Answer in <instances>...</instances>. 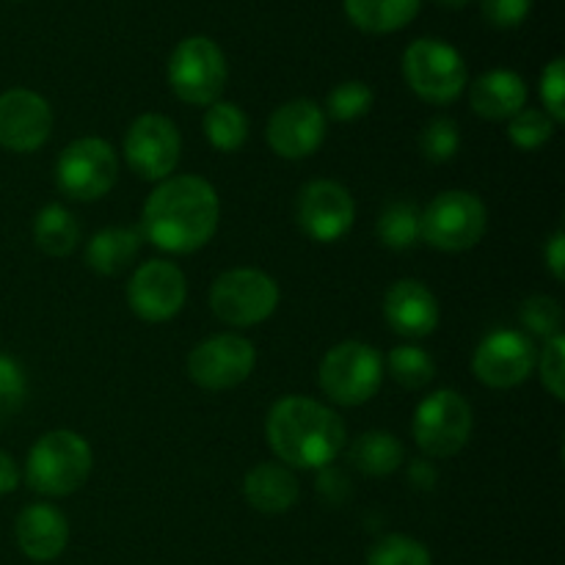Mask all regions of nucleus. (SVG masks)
<instances>
[{"instance_id": "1", "label": "nucleus", "mask_w": 565, "mask_h": 565, "mask_svg": "<svg viewBox=\"0 0 565 565\" xmlns=\"http://www.w3.org/2000/svg\"><path fill=\"white\" fill-rule=\"evenodd\" d=\"M218 218V191L204 177L177 174L149 193L141 235L160 252L193 254L213 241Z\"/></svg>"}, {"instance_id": "2", "label": "nucleus", "mask_w": 565, "mask_h": 565, "mask_svg": "<svg viewBox=\"0 0 565 565\" xmlns=\"http://www.w3.org/2000/svg\"><path fill=\"white\" fill-rule=\"evenodd\" d=\"M265 436L285 467L326 469L345 450L348 430L334 408L312 397L290 395L270 406Z\"/></svg>"}, {"instance_id": "3", "label": "nucleus", "mask_w": 565, "mask_h": 565, "mask_svg": "<svg viewBox=\"0 0 565 565\" xmlns=\"http://www.w3.org/2000/svg\"><path fill=\"white\" fill-rule=\"evenodd\" d=\"M94 452L75 430H50L31 447L25 480L42 497H70L88 480Z\"/></svg>"}, {"instance_id": "4", "label": "nucleus", "mask_w": 565, "mask_h": 565, "mask_svg": "<svg viewBox=\"0 0 565 565\" xmlns=\"http://www.w3.org/2000/svg\"><path fill=\"white\" fill-rule=\"evenodd\" d=\"M403 77L419 99L430 105H450L467 88V61L441 39H417L403 53Z\"/></svg>"}, {"instance_id": "5", "label": "nucleus", "mask_w": 565, "mask_h": 565, "mask_svg": "<svg viewBox=\"0 0 565 565\" xmlns=\"http://www.w3.org/2000/svg\"><path fill=\"white\" fill-rule=\"evenodd\" d=\"M320 390L340 406H362L379 395L384 384V356L373 345L345 340L320 362Z\"/></svg>"}, {"instance_id": "6", "label": "nucleus", "mask_w": 565, "mask_h": 565, "mask_svg": "<svg viewBox=\"0 0 565 565\" xmlns=\"http://www.w3.org/2000/svg\"><path fill=\"white\" fill-rule=\"evenodd\" d=\"M169 86L182 103L210 108L226 88L224 50L207 36H188L169 55Z\"/></svg>"}, {"instance_id": "7", "label": "nucleus", "mask_w": 565, "mask_h": 565, "mask_svg": "<svg viewBox=\"0 0 565 565\" xmlns=\"http://www.w3.org/2000/svg\"><path fill=\"white\" fill-rule=\"evenodd\" d=\"M279 285L257 268L224 270L210 287V309L232 329L265 323L279 307Z\"/></svg>"}, {"instance_id": "8", "label": "nucleus", "mask_w": 565, "mask_h": 565, "mask_svg": "<svg viewBox=\"0 0 565 565\" xmlns=\"http://www.w3.org/2000/svg\"><path fill=\"white\" fill-rule=\"evenodd\" d=\"M489 213L480 196L469 191H445L423 210L419 241L439 252H467L486 235Z\"/></svg>"}, {"instance_id": "9", "label": "nucleus", "mask_w": 565, "mask_h": 565, "mask_svg": "<svg viewBox=\"0 0 565 565\" xmlns=\"http://www.w3.org/2000/svg\"><path fill=\"white\" fill-rule=\"evenodd\" d=\"M119 180V154L103 138H77L55 163V185L75 202H97L108 196Z\"/></svg>"}, {"instance_id": "10", "label": "nucleus", "mask_w": 565, "mask_h": 565, "mask_svg": "<svg viewBox=\"0 0 565 565\" xmlns=\"http://www.w3.org/2000/svg\"><path fill=\"white\" fill-rule=\"evenodd\" d=\"M472 406L452 390L425 397L414 414V441L430 458H452L472 436Z\"/></svg>"}, {"instance_id": "11", "label": "nucleus", "mask_w": 565, "mask_h": 565, "mask_svg": "<svg viewBox=\"0 0 565 565\" xmlns=\"http://www.w3.org/2000/svg\"><path fill=\"white\" fill-rule=\"evenodd\" d=\"M182 138L174 121L160 114L138 116L125 132V160L132 174L147 182H163L180 163Z\"/></svg>"}, {"instance_id": "12", "label": "nucleus", "mask_w": 565, "mask_h": 565, "mask_svg": "<svg viewBox=\"0 0 565 565\" xmlns=\"http://www.w3.org/2000/svg\"><path fill=\"white\" fill-rule=\"evenodd\" d=\"M535 362H539V351L527 334L497 329L475 348L472 373L491 390H513L533 375Z\"/></svg>"}, {"instance_id": "13", "label": "nucleus", "mask_w": 565, "mask_h": 565, "mask_svg": "<svg viewBox=\"0 0 565 565\" xmlns=\"http://www.w3.org/2000/svg\"><path fill=\"white\" fill-rule=\"evenodd\" d=\"M257 351L241 334H215L199 342L188 356V375L196 386L210 392L235 390L252 375Z\"/></svg>"}, {"instance_id": "14", "label": "nucleus", "mask_w": 565, "mask_h": 565, "mask_svg": "<svg viewBox=\"0 0 565 565\" xmlns=\"http://www.w3.org/2000/svg\"><path fill=\"white\" fill-rule=\"evenodd\" d=\"M296 221L315 243H337L351 232L356 204L351 191L334 180H312L301 188L296 202Z\"/></svg>"}, {"instance_id": "15", "label": "nucleus", "mask_w": 565, "mask_h": 565, "mask_svg": "<svg viewBox=\"0 0 565 565\" xmlns=\"http://www.w3.org/2000/svg\"><path fill=\"white\" fill-rule=\"evenodd\" d=\"M185 274L169 259H147L127 281V303L147 323H166L185 307Z\"/></svg>"}, {"instance_id": "16", "label": "nucleus", "mask_w": 565, "mask_h": 565, "mask_svg": "<svg viewBox=\"0 0 565 565\" xmlns=\"http://www.w3.org/2000/svg\"><path fill=\"white\" fill-rule=\"evenodd\" d=\"M53 132V108L31 88H9L0 94V147L28 154L44 147Z\"/></svg>"}, {"instance_id": "17", "label": "nucleus", "mask_w": 565, "mask_h": 565, "mask_svg": "<svg viewBox=\"0 0 565 565\" xmlns=\"http://www.w3.org/2000/svg\"><path fill=\"white\" fill-rule=\"evenodd\" d=\"M268 147L274 149L279 158L301 160L309 158L320 149L326 138V114L315 99H290V103L279 105L270 114L268 130Z\"/></svg>"}, {"instance_id": "18", "label": "nucleus", "mask_w": 565, "mask_h": 565, "mask_svg": "<svg viewBox=\"0 0 565 565\" xmlns=\"http://www.w3.org/2000/svg\"><path fill=\"white\" fill-rule=\"evenodd\" d=\"M384 318L395 334L419 340L439 326V301L423 281L401 279L386 290Z\"/></svg>"}, {"instance_id": "19", "label": "nucleus", "mask_w": 565, "mask_h": 565, "mask_svg": "<svg viewBox=\"0 0 565 565\" xmlns=\"http://www.w3.org/2000/svg\"><path fill=\"white\" fill-rule=\"evenodd\" d=\"M14 535L22 555L36 563H50L66 550L70 522H66V516L58 508L47 505V502H36V505H28L17 516Z\"/></svg>"}, {"instance_id": "20", "label": "nucleus", "mask_w": 565, "mask_h": 565, "mask_svg": "<svg viewBox=\"0 0 565 565\" xmlns=\"http://www.w3.org/2000/svg\"><path fill=\"white\" fill-rule=\"evenodd\" d=\"M469 105L489 121L513 119L527 105V83L513 70H489L469 86Z\"/></svg>"}, {"instance_id": "21", "label": "nucleus", "mask_w": 565, "mask_h": 565, "mask_svg": "<svg viewBox=\"0 0 565 565\" xmlns=\"http://www.w3.org/2000/svg\"><path fill=\"white\" fill-rule=\"evenodd\" d=\"M298 494H301V486L285 463H257L254 469H248L246 480H243V497L248 505L259 513H270V516L290 511L298 502Z\"/></svg>"}, {"instance_id": "22", "label": "nucleus", "mask_w": 565, "mask_h": 565, "mask_svg": "<svg viewBox=\"0 0 565 565\" xmlns=\"http://www.w3.org/2000/svg\"><path fill=\"white\" fill-rule=\"evenodd\" d=\"M141 243V230H132V226H108V230H99L86 246L88 268L99 276H119L138 257Z\"/></svg>"}, {"instance_id": "23", "label": "nucleus", "mask_w": 565, "mask_h": 565, "mask_svg": "<svg viewBox=\"0 0 565 565\" xmlns=\"http://www.w3.org/2000/svg\"><path fill=\"white\" fill-rule=\"evenodd\" d=\"M342 6L359 31L384 36L406 28L419 14L423 0H345Z\"/></svg>"}, {"instance_id": "24", "label": "nucleus", "mask_w": 565, "mask_h": 565, "mask_svg": "<svg viewBox=\"0 0 565 565\" xmlns=\"http://www.w3.org/2000/svg\"><path fill=\"white\" fill-rule=\"evenodd\" d=\"M351 463L367 478H386L406 461L401 439L390 430H367L351 445Z\"/></svg>"}, {"instance_id": "25", "label": "nucleus", "mask_w": 565, "mask_h": 565, "mask_svg": "<svg viewBox=\"0 0 565 565\" xmlns=\"http://www.w3.org/2000/svg\"><path fill=\"white\" fill-rule=\"evenodd\" d=\"M33 241L47 257H70L81 241V224L61 204H47L33 221Z\"/></svg>"}, {"instance_id": "26", "label": "nucleus", "mask_w": 565, "mask_h": 565, "mask_svg": "<svg viewBox=\"0 0 565 565\" xmlns=\"http://www.w3.org/2000/svg\"><path fill=\"white\" fill-rule=\"evenodd\" d=\"M419 218H423V210L417 207V202H408V199L386 202L375 224L379 241L392 252L414 248L419 243Z\"/></svg>"}, {"instance_id": "27", "label": "nucleus", "mask_w": 565, "mask_h": 565, "mask_svg": "<svg viewBox=\"0 0 565 565\" xmlns=\"http://www.w3.org/2000/svg\"><path fill=\"white\" fill-rule=\"evenodd\" d=\"M204 138L218 152H237L248 138V116L235 103H213L204 114Z\"/></svg>"}, {"instance_id": "28", "label": "nucleus", "mask_w": 565, "mask_h": 565, "mask_svg": "<svg viewBox=\"0 0 565 565\" xmlns=\"http://www.w3.org/2000/svg\"><path fill=\"white\" fill-rule=\"evenodd\" d=\"M390 375L406 390H425L434 381L436 364L419 345H397L390 353Z\"/></svg>"}, {"instance_id": "29", "label": "nucleus", "mask_w": 565, "mask_h": 565, "mask_svg": "<svg viewBox=\"0 0 565 565\" xmlns=\"http://www.w3.org/2000/svg\"><path fill=\"white\" fill-rule=\"evenodd\" d=\"M555 119L541 108H522L513 119H508V138L522 152H533V149L544 147L555 136Z\"/></svg>"}, {"instance_id": "30", "label": "nucleus", "mask_w": 565, "mask_h": 565, "mask_svg": "<svg viewBox=\"0 0 565 565\" xmlns=\"http://www.w3.org/2000/svg\"><path fill=\"white\" fill-rule=\"evenodd\" d=\"M367 565H434L428 546L408 535H384L367 552Z\"/></svg>"}, {"instance_id": "31", "label": "nucleus", "mask_w": 565, "mask_h": 565, "mask_svg": "<svg viewBox=\"0 0 565 565\" xmlns=\"http://www.w3.org/2000/svg\"><path fill=\"white\" fill-rule=\"evenodd\" d=\"M461 149V130L450 116H434L419 136V152L428 163H447Z\"/></svg>"}, {"instance_id": "32", "label": "nucleus", "mask_w": 565, "mask_h": 565, "mask_svg": "<svg viewBox=\"0 0 565 565\" xmlns=\"http://www.w3.org/2000/svg\"><path fill=\"white\" fill-rule=\"evenodd\" d=\"M373 108V88L362 81H345L331 88L326 99V114L334 121H353L362 119Z\"/></svg>"}, {"instance_id": "33", "label": "nucleus", "mask_w": 565, "mask_h": 565, "mask_svg": "<svg viewBox=\"0 0 565 565\" xmlns=\"http://www.w3.org/2000/svg\"><path fill=\"white\" fill-rule=\"evenodd\" d=\"M522 318L524 329L530 334H539L544 340H552V337L563 334V307L561 301H555L552 296H533L522 303Z\"/></svg>"}, {"instance_id": "34", "label": "nucleus", "mask_w": 565, "mask_h": 565, "mask_svg": "<svg viewBox=\"0 0 565 565\" xmlns=\"http://www.w3.org/2000/svg\"><path fill=\"white\" fill-rule=\"evenodd\" d=\"M541 370V384L546 386L555 401L565 397V337L557 334L552 340L544 342V353H541L539 362Z\"/></svg>"}, {"instance_id": "35", "label": "nucleus", "mask_w": 565, "mask_h": 565, "mask_svg": "<svg viewBox=\"0 0 565 565\" xmlns=\"http://www.w3.org/2000/svg\"><path fill=\"white\" fill-rule=\"evenodd\" d=\"M25 392L28 379L20 364L9 356H0V419L20 412V406L25 403Z\"/></svg>"}, {"instance_id": "36", "label": "nucleus", "mask_w": 565, "mask_h": 565, "mask_svg": "<svg viewBox=\"0 0 565 565\" xmlns=\"http://www.w3.org/2000/svg\"><path fill=\"white\" fill-rule=\"evenodd\" d=\"M541 99H544V110L555 119V125L565 121V61L555 58L546 64L544 75H541Z\"/></svg>"}, {"instance_id": "37", "label": "nucleus", "mask_w": 565, "mask_h": 565, "mask_svg": "<svg viewBox=\"0 0 565 565\" xmlns=\"http://www.w3.org/2000/svg\"><path fill=\"white\" fill-rule=\"evenodd\" d=\"M480 9L491 25L505 31V28H516L527 20L533 11V0H480Z\"/></svg>"}, {"instance_id": "38", "label": "nucleus", "mask_w": 565, "mask_h": 565, "mask_svg": "<svg viewBox=\"0 0 565 565\" xmlns=\"http://www.w3.org/2000/svg\"><path fill=\"white\" fill-rule=\"evenodd\" d=\"M544 257H546V268L552 270L557 281L565 279V232L557 230L555 235L550 237L544 248Z\"/></svg>"}, {"instance_id": "39", "label": "nucleus", "mask_w": 565, "mask_h": 565, "mask_svg": "<svg viewBox=\"0 0 565 565\" xmlns=\"http://www.w3.org/2000/svg\"><path fill=\"white\" fill-rule=\"evenodd\" d=\"M20 486V469L9 452L0 450V494H11Z\"/></svg>"}, {"instance_id": "40", "label": "nucleus", "mask_w": 565, "mask_h": 565, "mask_svg": "<svg viewBox=\"0 0 565 565\" xmlns=\"http://www.w3.org/2000/svg\"><path fill=\"white\" fill-rule=\"evenodd\" d=\"M436 3H439L441 9H463L469 0H436Z\"/></svg>"}]
</instances>
